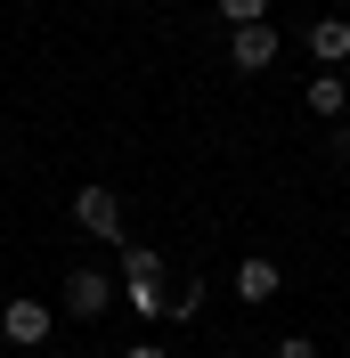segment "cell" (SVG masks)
Wrapping results in <instances>:
<instances>
[{"instance_id":"9c48e42d","label":"cell","mask_w":350,"mask_h":358,"mask_svg":"<svg viewBox=\"0 0 350 358\" xmlns=\"http://www.w3.org/2000/svg\"><path fill=\"white\" fill-rule=\"evenodd\" d=\"M220 17H228V33L237 24H269V0H220Z\"/></svg>"},{"instance_id":"8992f818","label":"cell","mask_w":350,"mask_h":358,"mask_svg":"<svg viewBox=\"0 0 350 358\" xmlns=\"http://www.w3.org/2000/svg\"><path fill=\"white\" fill-rule=\"evenodd\" d=\"M277 293H285L277 261H261V252H253V261H237V301H253V310H261V301H277Z\"/></svg>"},{"instance_id":"6da1fadb","label":"cell","mask_w":350,"mask_h":358,"mask_svg":"<svg viewBox=\"0 0 350 358\" xmlns=\"http://www.w3.org/2000/svg\"><path fill=\"white\" fill-rule=\"evenodd\" d=\"M49 326H57V317H49V301H41V293H8V301H0V334L17 342V350H41V342H49Z\"/></svg>"},{"instance_id":"277c9868","label":"cell","mask_w":350,"mask_h":358,"mask_svg":"<svg viewBox=\"0 0 350 358\" xmlns=\"http://www.w3.org/2000/svg\"><path fill=\"white\" fill-rule=\"evenodd\" d=\"M106 301H114V277H98V268H74L66 277V310L74 317H98Z\"/></svg>"},{"instance_id":"52a82bcc","label":"cell","mask_w":350,"mask_h":358,"mask_svg":"<svg viewBox=\"0 0 350 358\" xmlns=\"http://www.w3.org/2000/svg\"><path fill=\"white\" fill-rule=\"evenodd\" d=\"M302 106L318 114V122H334V114L350 106V90H342V73H309V90H302Z\"/></svg>"},{"instance_id":"7a4b0ae2","label":"cell","mask_w":350,"mask_h":358,"mask_svg":"<svg viewBox=\"0 0 350 358\" xmlns=\"http://www.w3.org/2000/svg\"><path fill=\"white\" fill-rule=\"evenodd\" d=\"M74 228H82V236H106V245H131V236H122V196H114V187H82V196H74Z\"/></svg>"},{"instance_id":"5b68a950","label":"cell","mask_w":350,"mask_h":358,"mask_svg":"<svg viewBox=\"0 0 350 358\" xmlns=\"http://www.w3.org/2000/svg\"><path fill=\"white\" fill-rule=\"evenodd\" d=\"M302 41H309V57H318V73H334V66L350 57V24H342V17H318Z\"/></svg>"},{"instance_id":"3957f363","label":"cell","mask_w":350,"mask_h":358,"mask_svg":"<svg viewBox=\"0 0 350 358\" xmlns=\"http://www.w3.org/2000/svg\"><path fill=\"white\" fill-rule=\"evenodd\" d=\"M277 24H237V33H228V57H237V66L244 73H269V66H277Z\"/></svg>"},{"instance_id":"30bf717a","label":"cell","mask_w":350,"mask_h":358,"mask_svg":"<svg viewBox=\"0 0 350 358\" xmlns=\"http://www.w3.org/2000/svg\"><path fill=\"white\" fill-rule=\"evenodd\" d=\"M277 358H318V342H309V334H285V342H277Z\"/></svg>"},{"instance_id":"ba28073f","label":"cell","mask_w":350,"mask_h":358,"mask_svg":"<svg viewBox=\"0 0 350 358\" xmlns=\"http://www.w3.org/2000/svg\"><path fill=\"white\" fill-rule=\"evenodd\" d=\"M163 277V252L155 245H122V285H155Z\"/></svg>"},{"instance_id":"8fae6325","label":"cell","mask_w":350,"mask_h":358,"mask_svg":"<svg viewBox=\"0 0 350 358\" xmlns=\"http://www.w3.org/2000/svg\"><path fill=\"white\" fill-rule=\"evenodd\" d=\"M122 358H172V350H155V342H131V350H122Z\"/></svg>"}]
</instances>
